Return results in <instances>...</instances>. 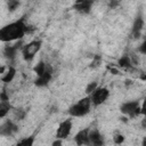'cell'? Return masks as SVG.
Masks as SVG:
<instances>
[{
	"mask_svg": "<svg viewBox=\"0 0 146 146\" xmlns=\"http://www.w3.org/2000/svg\"><path fill=\"white\" fill-rule=\"evenodd\" d=\"M27 32V25L24 18L11 22L0 30V39L3 42H11L21 40Z\"/></svg>",
	"mask_w": 146,
	"mask_h": 146,
	"instance_id": "cell-1",
	"label": "cell"
},
{
	"mask_svg": "<svg viewBox=\"0 0 146 146\" xmlns=\"http://www.w3.org/2000/svg\"><path fill=\"white\" fill-rule=\"evenodd\" d=\"M92 106V102H91V97L89 95H87L86 97L81 98L80 100H78L75 104H73L70 110H68V114L72 117H81L87 115Z\"/></svg>",
	"mask_w": 146,
	"mask_h": 146,
	"instance_id": "cell-2",
	"label": "cell"
},
{
	"mask_svg": "<svg viewBox=\"0 0 146 146\" xmlns=\"http://www.w3.org/2000/svg\"><path fill=\"white\" fill-rule=\"evenodd\" d=\"M41 40H32L31 42L26 43L25 46L22 47V55L25 60H32L34 56L39 52L41 49Z\"/></svg>",
	"mask_w": 146,
	"mask_h": 146,
	"instance_id": "cell-3",
	"label": "cell"
},
{
	"mask_svg": "<svg viewBox=\"0 0 146 146\" xmlns=\"http://www.w3.org/2000/svg\"><path fill=\"white\" fill-rule=\"evenodd\" d=\"M120 112L129 117H136L140 114V103L138 100H128L121 104Z\"/></svg>",
	"mask_w": 146,
	"mask_h": 146,
	"instance_id": "cell-4",
	"label": "cell"
},
{
	"mask_svg": "<svg viewBox=\"0 0 146 146\" xmlns=\"http://www.w3.org/2000/svg\"><path fill=\"white\" fill-rule=\"evenodd\" d=\"M91 97V102H92V106H99L102 104H104L107 98L110 97V90L106 87H97L90 95Z\"/></svg>",
	"mask_w": 146,
	"mask_h": 146,
	"instance_id": "cell-5",
	"label": "cell"
},
{
	"mask_svg": "<svg viewBox=\"0 0 146 146\" xmlns=\"http://www.w3.org/2000/svg\"><path fill=\"white\" fill-rule=\"evenodd\" d=\"M72 127H73V121H72L71 117L64 120L63 122H60V124L58 125L57 131H56V138L65 139V138L71 133Z\"/></svg>",
	"mask_w": 146,
	"mask_h": 146,
	"instance_id": "cell-6",
	"label": "cell"
},
{
	"mask_svg": "<svg viewBox=\"0 0 146 146\" xmlns=\"http://www.w3.org/2000/svg\"><path fill=\"white\" fill-rule=\"evenodd\" d=\"M18 130L17 124H15L11 120H7L5 123H2L0 128V135L1 136H13Z\"/></svg>",
	"mask_w": 146,
	"mask_h": 146,
	"instance_id": "cell-7",
	"label": "cell"
},
{
	"mask_svg": "<svg viewBox=\"0 0 146 146\" xmlns=\"http://www.w3.org/2000/svg\"><path fill=\"white\" fill-rule=\"evenodd\" d=\"M89 131H90V129H89V128H86V129L80 130V131L75 135L74 140H75V143H76L79 146H81V145H90Z\"/></svg>",
	"mask_w": 146,
	"mask_h": 146,
	"instance_id": "cell-8",
	"label": "cell"
},
{
	"mask_svg": "<svg viewBox=\"0 0 146 146\" xmlns=\"http://www.w3.org/2000/svg\"><path fill=\"white\" fill-rule=\"evenodd\" d=\"M92 3L94 0H76L74 3V9L82 14H88L90 11Z\"/></svg>",
	"mask_w": 146,
	"mask_h": 146,
	"instance_id": "cell-9",
	"label": "cell"
},
{
	"mask_svg": "<svg viewBox=\"0 0 146 146\" xmlns=\"http://www.w3.org/2000/svg\"><path fill=\"white\" fill-rule=\"evenodd\" d=\"M89 140H90V145H96V146L104 145V137L97 129H90Z\"/></svg>",
	"mask_w": 146,
	"mask_h": 146,
	"instance_id": "cell-10",
	"label": "cell"
},
{
	"mask_svg": "<svg viewBox=\"0 0 146 146\" xmlns=\"http://www.w3.org/2000/svg\"><path fill=\"white\" fill-rule=\"evenodd\" d=\"M21 46H22V42L19 41V42H17V43H15V44H9V46H6L5 47V50H3V55L9 59V60H13L15 57H16V54H17V51H18V49L21 48Z\"/></svg>",
	"mask_w": 146,
	"mask_h": 146,
	"instance_id": "cell-11",
	"label": "cell"
},
{
	"mask_svg": "<svg viewBox=\"0 0 146 146\" xmlns=\"http://www.w3.org/2000/svg\"><path fill=\"white\" fill-rule=\"evenodd\" d=\"M51 73H52V70H48L43 74L38 75L36 79H35V82H34L35 86L36 87H46L50 82V80H51V76H52Z\"/></svg>",
	"mask_w": 146,
	"mask_h": 146,
	"instance_id": "cell-12",
	"label": "cell"
},
{
	"mask_svg": "<svg viewBox=\"0 0 146 146\" xmlns=\"http://www.w3.org/2000/svg\"><path fill=\"white\" fill-rule=\"evenodd\" d=\"M143 27H144V19L141 16H138L135 22H133V25H132V36L133 38H139L141 31H143Z\"/></svg>",
	"mask_w": 146,
	"mask_h": 146,
	"instance_id": "cell-13",
	"label": "cell"
},
{
	"mask_svg": "<svg viewBox=\"0 0 146 146\" xmlns=\"http://www.w3.org/2000/svg\"><path fill=\"white\" fill-rule=\"evenodd\" d=\"M15 75H16V70H15V67L9 66L8 70H7V72L3 73V75L1 76V80H2V82L8 83V82H11V81H13V79L15 78Z\"/></svg>",
	"mask_w": 146,
	"mask_h": 146,
	"instance_id": "cell-14",
	"label": "cell"
},
{
	"mask_svg": "<svg viewBox=\"0 0 146 146\" xmlns=\"http://www.w3.org/2000/svg\"><path fill=\"white\" fill-rule=\"evenodd\" d=\"M48 70H51V67H50L47 63H44L43 60H40V62L35 65V67H34V72H35V74H36V76L43 74V73H44L46 71H48Z\"/></svg>",
	"mask_w": 146,
	"mask_h": 146,
	"instance_id": "cell-15",
	"label": "cell"
},
{
	"mask_svg": "<svg viewBox=\"0 0 146 146\" xmlns=\"http://www.w3.org/2000/svg\"><path fill=\"white\" fill-rule=\"evenodd\" d=\"M11 106L9 104V100H1L0 102V117H5L9 111H10Z\"/></svg>",
	"mask_w": 146,
	"mask_h": 146,
	"instance_id": "cell-16",
	"label": "cell"
},
{
	"mask_svg": "<svg viewBox=\"0 0 146 146\" xmlns=\"http://www.w3.org/2000/svg\"><path fill=\"white\" fill-rule=\"evenodd\" d=\"M119 66L123 67V68H131L132 67V63H131V59L128 55H124L122 56L120 59H119Z\"/></svg>",
	"mask_w": 146,
	"mask_h": 146,
	"instance_id": "cell-17",
	"label": "cell"
},
{
	"mask_svg": "<svg viewBox=\"0 0 146 146\" xmlns=\"http://www.w3.org/2000/svg\"><path fill=\"white\" fill-rule=\"evenodd\" d=\"M33 144H34V137H26L21 139L17 143V145H21V146H32Z\"/></svg>",
	"mask_w": 146,
	"mask_h": 146,
	"instance_id": "cell-18",
	"label": "cell"
},
{
	"mask_svg": "<svg viewBox=\"0 0 146 146\" xmlns=\"http://www.w3.org/2000/svg\"><path fill=\"white\" fill-rule=\"evenodd\" d=\"M100 63H102V57H100L99 55H96V56H94V58H92V60H91L90 67H91V68H96V67H98V66L100 65Z\"/></svg>",
	"mask_w": 146,
	"mask_h": 146,
	"instance_id": "cell-19",
	"label": "cell"
},
{
	"mask_svg": "<svg viewBox=\"0 0 146 146\" xmlns=\"http://www.w3.org/2000/svg\"><path fill=\"white\" fill-rule=\"evenodd\" d=\"M97 87H98V83H97V82H91V83H89V84L87 86V88H86V94H87V95H90Z\"/></svg>",
	"mask_w": 146,
	"mask_h": 146,
	"instance_id": "cell-20",
	"label": "cell"
},
{
	"mask_svg": "<svg viewBox=\"0 0 146 146\" xmlns=\"http://www.w3.org/2000/svg\"><path fill=\"white\" fill-rule=\"evenodd\" d=\"M25 111H23L22 108H17V110H15V117L17 119V120H23L24 119V116H25Z\"/></svg>",
	"mask_w": 146,
	"mask_h": 146,
	"instance_id": "cell-21",
	"label": "cell"
},
{
	"mask_svg": "<svg viewBox=\"0 0 146 146\" xmlns=\"http://www.w3.org/2000/svg\"><path fill=\"white\" fill-rule=\"evenodd\" d=\"M19 5L18 0H8V8L9 10H15Z\"/></svg>",
	"mask_w": 146,
	"mask_h": 146,
	"instance_id": "cell-22",
	"label": "cell"
},
{
	"mask_svg": "<svg viewBox=\"0 0 146 146\" xmlns=\"http://www.w3.org/2000/svg\"><path fill=\"white\" fill-rule=\"evenodd\" d=\"M113 140H114L115 144H122V143L124 141V137H123L121 133H116V135H114Z\"/></svg>",
	"mask_w": 146,
	"mask_h": 146,
	"instance_id": "cell-23",
	"label": "cell"
},
{
	"mask_svg": "<svg viewBox=\"0 0 146 146\" xmlns=\"http://www.w3.org/2000/svg\"><path fill=\"white\" fill-rule=\"evenodd\" d=\"M140 114L141 115H146V97L144 98L143 103L140 104Z\"/></svg>",
	"mask_w": 146,
	"mask_h": 146,
	"instance_id": "cell-24",
	"label": "cell"
},
{
	"mask_svg": "<svg viewBox=\"0 0 146 146\" xmlns=\"http://www.w3.org/2000/svg\"><path fill=\"white\" fill-rule=\"evenodd\" d=\"M139 51L143 52V54H146V40L140 44V47H139Z\"/></svg>",
	"mask_w": 146,
	"mask_h": 146,
	"instance_id": "cell-25",
	"label": "cell"
},
{
	"mask_svg": "<svg viewBox=\"0 0 146 146\" xmlns=\"http://www.w3.org/2000/svg\"><path fill=\"white\" fill-rule=\"evenodd\" d=\"M144 117L141 119V122H140V125L143 129H146V115H143Z\"/></svg>",
	"mask_w": 146,
	"mask_h": 146,
	"instance_id": "cell-26",
	"label": "cell"
},
{
	"mask_svg": "<svg viewBox=\"0 0 146 146\" xmlns=\"http://www.w3.org/2000/svg\"><path fill=\"white\" fill-rule=\"evenodd\" d=\"M119 2H120V0H112V1L110 2V6H111L112 8H114L115 6H117V5H119Z\"/></svg>",
	"mask_w": 146,
	"mask_h": 146,
	"instance_id": "cell-27",
	"label": "cell"
},
{
	"mask_svg": "<svg viewBox=\"0 0 146 146\" xmlns=\"http://www.w3.org/2000/svg\"><path fill=\"white\" fill-rule=\"evenodd\" d=\"M63 144V139H60V138H57V140H55V141H52V145L55 146V145H62Z\"/></svg>",
	"mask_w": 146,
	"mask_h": 146,
	"instance_id": "cell-28",
	"label": "cell"
},
{
	"mask_svg": "<svg viewBox=\"0 0 146 146\" xmlns=\"http://www.w3.org/2000/svg\"><path fill=\"white\" fill-rule=\"evenodd\" d=\"M143 145L146 146V137H144V139H143Z\"/></svg>",
	"mask_w": 146,
	"mask_h": 146,
	"instance_id": "cell-29",
	"label": "cell"
}]
</instances>
